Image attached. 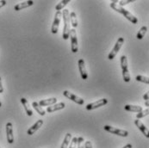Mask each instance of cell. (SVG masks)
<instances>
[{
  "instance_id": "obj_14",
  "label": "cell",
  "mask_w": 149,
  "mask_h": 148,
  "mask_svg": "<svg viewBox=\"0 0 149 148\" xmlns=\"http://www.w3.org/2000/svg\"><path fill=\"white\" fill-rule=\"evenodd\" d=\"M43 125V121L42 120H38L32 127H30L29 129H28V131H27V133L29 134V135H33L40 127H42Z\"/></svg>"
},
{
  "instance_id": "obj_30",
  "label": "cell",
  "mask_w": 149,
  "mask_h": 148,
  "mask_svg": "<svg viewBox=\"0 0 149 148\" xmlns=\"http://www.w3.org/2000/svg\"><path fill=\"white\" fill-rule=\"evenodd\" d=\"M143 99H144V101H148V100H149V90L146 93V94L143 95Z\"/></svg>"
},
{
  "instance_id": "obj_31",
  "label": "cell",
  "mask_w": 149,
  "mask_h": 148,
  "mask_svg": "<svg viewBox=\"0 0 149 148\" xmlns=\"http://www.w3.org/2000/svg\"><path fill=\"white\" fill-rule=\"evenodd\" d=\"M6 3H7V2H6L5 0H1V1H0V8L3 7V6L6 4Z\"/></svg>"
},
{
  "instance_id": "obj_36",
  "label": "cell",
  "mask_w": 149,
  "mask_h": 148,
  "mask_svg": "<svg viewBox=\"0 0 149 148\" xmlns=\"http://www.w3.org/2000/svg\"><path fill=\"white\" fill-rule=\"evenodd\" d=\"M0 148H1V147H0Z\"/></svg>"
},
{
  "instance_id": "obj_8",
  "label": "cell",
  "mask_w": 149,
  "mask_h": 148,
  "mask_svg": "<svg viewBox=\"0 0 149 148\" xmlns=\"http://www.w3.org/2000/svg\"><path fill=\"white\" fill-rule=\"evenodd\" d=\"M62 16V13L61 11H56L55 16H54V20L53 22L52 28H51V32L52 34H57L58 30H59V26H60V22H61V17Z\"/></svg>"
},
{
  "instance_id": "obj_5",
  "label": "cell",
  "mask_w": 149,
  "mask_h": 148,
  "mask_svg": "<svg viewBox=\"0 0 149 148\" xmlns=\"http://www.w3.org/2000/svg\"><path fill=\"white\" fill-rule=\"evenodd\" d=\"M69 37L71 38V50L72 53L76 54L79 51V44H78V38H77V32L75 28L71 29Z\"/></svg>"
},
{
  "instance_id": "obj_21",
  "label": "cell",
  "mask_w": 149,
  "mask_h": 148,
  "mask_svg": "<svg viewBox=\"0 0 149 148\" xmlns=\"http://www.w3.org/2000/svg\"><path fill=\"white\" fill-rule=\"evenodd\" d=\"M71 140H72V134L68 133H66V134H65V136L64 140H63V142H62V144H61V148L68 147L69 143H70V141H71Z\"/></svg>"
},
{
  "instance_id": "obj_17",
  "label": "cell",
  "mask_w": 149,
  "mask_h": 148,
  "mask_svg": "<svg viewBox=\"0 0 149 148\" xmlns=\"http://www.w3.org/2000/svg\"><path fill=\"white\" fill-rule=\"evenodd\" d=\"M57 103V98L55 97H51V98H47V99H44V100H41L38 104L41 107L43 106H51Z\"/></svg>"
},
{
  "instance_id": "obj_10",
  "label": "cell",
  "mask_w": 149,
  "mask_h": 148,
  "mask_svg": "<svg viewBox=\"0 0 149 148\" xmlns=\"http://www.w3.org/2000/svg\"><path fill=\"white\" fill-rule=\"evenodd\" d=\"M6 138L9 144H12L14 142V135H13V126L11 122L6 123Z\"/></svg>"
},
{
  "instance_id": "obj_7",
  "label": "cell",
  "mask_w": 149,
  "mask_h": 148,
  "mask_svg": "<svg viewBox=\"0 0 149 148\" xmlns=\"http://www.w3.org/2000/svg\"><path fill=\"white\" fill-rule=\"evenodd\" d=\"M63 95H64V97H65L66 98L70 99L71 101H73V102L76 103L77 104L83 105V104H85L84 99H82L81 97H77L76 95L72 94V92H70V91H68V90H64V91H63Z\"/></svg>"
},
{
  "instance_id": "obj_28",
  "label": "cell",
  "mask_w": 149,
  "mask_h": 148,
  "mask_svg": "<svg viewBox=\"0 0 149 148\" xmlns=\"http://www.w3.org/2000/svg\"><path fill=\"white\" fill-rule=\"evenodd\" d=\"M132 2H134V0H125V1H120L118 5H120L121 7H123V6H124V5L128 4V3H132Z\"/></svg>"
},
{
  "instance_id": "obj_15",
  "label": "cell",
  "mask_w": 149,
  "mask_h": 148,
  "mask_svg": "<svg viewBox=\"0 0 149 148\" xmlns=\"http://www.w3.org/2000/svg\"><path fill=\"white\" fill-rule=\"evenodd\" d=\"M34 4V1H25V2H22L18 4H16L14 6V10L16 11H18V10H23L25 8H28L29 6H32Z\"/></svg>"
},
{
  "instance_id": "obj_6",
  "label": "cell",
  "mask_w": 149,
  "mask_h": 148,
  "mask_svg": "<svg viewBox=\"0 0 149 148\" xmlns=\"http://www.w3.org/2000/svg\"><path fill=\"white\" fill-rule=\"evenodd\" d=\"M104 128L107 132H109L110 133H113V134H116V135H118V136H122V137H128V132L126 131V130L119 129V128L111 127V126H109V125H105L104 127Z\"/></svg>"
},
{
  "instance_id": "obj_1",
  "label": "cell",
  "mask_w": 149,
  "mask_h": 148,
  "mask_svg": "<svg viewBox=\"0 0 149 148\" xmlns=\"http://www.w3.org/2000/svg\"><path fill=\"white\" fill-rule=\"evenodd\" d=\"M116 3H118V1H112V3H110V7H111L114 10H116V11L119 12L120 14L123 15V17H124L126 19H128L129 22H131L132 23L137 24V23H138V19H137V17H134L132 13H130L128 10H127L126 9H124L123 7H121L120 5H118Z\"/></svg>"
},
{
  "instance_id": "obj_9",
  "label": "cell",
  "mask_w": 149,
  "mask_h": 148,
  "mask_svg": "<svg viewBox=\"0 0 149 148\" xmlns=\"http://www.w3.org/2000/svg\"><path fill=\"white\" fill-rule=\"evenodd\" d=\"M108 104V99L106 98H103V99H100V100H97L96 102H93L91 104H87L85 108L87 110H92V109H95V108H100L102 106L106 105Z\"/></svg>"
},
{
  "instance_id": "obj_13",
  "label": "cell",
  "mask_w": 149,
  "mask_h": 148,
  "mask_svg": "<svg viewBox=\"0 0 149 148\" xmlns=\"http://www.w3.org/2000/svg\"><path fill=\"white\" fill-rule=\"evenodd\" d=\"M65 103H59V104H55L53 106H48L47 108V113H54L55 111H59V110H61L65 108Z\"/></svg>"
},
{
  "instance_id": "obj_32",
  "label": "cell",
  "mask_w": 149,
  "mask_h": 148,
  "mask_svg": "<svg viewBox=\"0 0 149 148\" xmlns=\"http://www.w3.org/2000/svg\"><path fill=\"white\" fill-rule=\"evenodd\" d=\"M3 92V87L2 85V80H1V78H0V93L2 94Z\"/></svg>"
},
{
  "instance_id": "obj_27",
  "label": "cell",
  "mask_w": 149,
  "mask_h": 148,
  "mask_svg": "<svg viewBox=\"0 0 149 148\" xmlns=\"http://www.w3.org/2000/svg\"><path fill=\"white\" fill-rule=\"evenodd\" d=\"M77 140H78V138L73 137V139L71 140V145H70L69 148H76V147H77Z\"/></svg>"
},
{
  "instance_id": "obj_24",
  "label": "cell",
  "mask_w": 149,
  "mask_h": 148,
  "mask_svg": "<svg viewBox=\"0 0 149 148\" xmlns=\"http://www.w3.org/2000/svg\"><path fill=\"white\" fill-rule=\"evenodd\" d=\"M135 79L139 82H141V83H144V84H147L149 85V78L146 77V76H142V75H138L136 76Z\"/></svg>"
},
{
  "instance_id": "obj_33",
  "label": "cell",
  "mask_w": 149,
  "mask_h": 148,
  "mask_svg": "<svg viewBox=\"0 0 149 148\" xmlns=\"http://www.w3.org/2000/svg\"><path fill=\"white\" fill-rule=\"evenodd\" d=\"M132 147H132V145H131V144H127L126 146H124L123 148H132Z\"/></svg>"
},
{
  "instance_id": "obj_4",
  "label": "cell",
  "mask_w": 149,
  "mask_h": 148,
  "mask_svg": "<svg viewBox=\"0 0 149 148\" xmlns=\"http://www.w3.org/2000/svg\"><path fill=\"white\" fill-rule=\"evenodd\" d=\"M123 43H124V39H123V37H120V38L117 40L116 43L115 44L113 49L110 51V53H109V55H108V59H109V60H112L114 58H116V54H117L118 52L120 51V49H121V47H123Z\"/></svg>"
},
{
  "instance_id": "obj_35",
  "label": "cell",
  "mask_w": 149,
  "mask_h": 148,
  "mask_svg": "<svg viewBox=\"0 0 149 148\" xmlns=\"http://www.w3.org/2000/svg\"><path fill=\"white\" fill-rule=\"evenodd\" d=\"M2 106V103H1V101H0V107Z\"/></svg>"
},
{
  "instance_id": "obj_23",
  "label": "cell",
  "mask_w": 149,
  "mask_h": 148,
  "mask_svg": "<svg viewBox=\"0 0 149 148\" xmlns=\"http://www.w3.org/2000/svg\"><path fill=\"white\" fill-rule=\"evenodd\" d=\"M69 3H70V0H63V1H61V2L55 6L56 11H61V10L64 9L65 6H66Z\"/></svg>"
},
{
  "instance_id": "obj_16",
  "label": "cell",
  "mask_w": 149,
  "mask_h": 148,
  "mask_svg": "<svg viewBox=\"0 0 149 148\" xmlns=\"http://www.w3.org/2000/svg\"><path fill=\"white\" fill-rule=\"evenodd\" d=\"M21 103L22 104V106L24 107V109H25L26 114H27L29 116H32V115H33V111H32V108H31V107L29 105L28 100H27L26 98H24V97H22Z\"/></svg>"
},
{
  "instance_id": "obj_3",
  "label": "cell",
  "mask_w": 149,
  "mask_h": 148,
  "mask_svg": "<svg viewBox=\"0 0 149 148\" xmlns=\"http://www.w3.org/2000/svg\"><path fill=\"white\" fill-rule=\"evenodd\" d=\"M121 67H122V72H123V78L124 82L128 83L130 81V74L128 72V60L125 55H123L121 57Z\"/></svg>"
},
{
  "instance_id": "obj_19",
  "label": "cell",
  "mask_w": 149,
  "mask_h": 148,
  "mask_svg": "<svg viewBox=\"0 0 149 148\" xmlns=\"http://www.w3.org/2000/svg\"><path fill=\"white\" fill-rule=\"evenodd\" d=\"M70 23L72 25V27L73 28H77L79 23H78V18H77V15L74 11H72L70 13Z\"/></svg>"
},
{
  "instance_id": "obj_12",
  "label": "cell",
  "mask_w": 149,
  "mask_h": 148,
  "mask_svg": "<svg viewBox=\"0 0 149 148\" xmlns=\"http://www.w3.org/2000/svg\"><path fill=\"white\" fill-rule=\"evenodd\" d=\"M134 124H135V126L138 127L140 130H141V132L145 135V137H147V138H148L149 139V129L148 127H146L140 120H135L134 121Z\"/></svg>"
},
{
  "instance_id": "obj_20",
  "label": "cell",
  "mask_w": 149,
  "mask_h": 148,
  "mask_svg": "<svg viewBox=\"0 0 149 148\" xmlns=\"http://www.w3.org/2000/svg\"><path fill=\"white\" fill-rule=\"evenodd\" d=\"M32 106H33V108L36 110V112H37L40 115L43 116V115H46V111L43 109L41 106L39 105V104H38L37 102H34V103L32 104Z\"/></svg>"
},
{
  "instance_id": "obj_29",
  "label": "cell",
  "mask_w": 149,
  "mask_h": 148,
  "mask_svg": "<svg viewBox=\"0 0 149 148\" xmlns=\"http://www.w3.org/2000/svg\"><path fill=\"white\" fill-rule=\"evenodd\" d=\"M85 148H92V144H91V142L90 140L85 141Z\"/></svg>"
},
{
  "instance_id": "obj_22",
  "label": "cell",
  "mask_w": 149,
  "mask_h": 148,
  "mask_svg": "<svg viewBox=\"0 0 149 148\" xmlns=\"http://www.w3.org/2000/svg\"><path fill=\"white\" fill-rule=\"evenodd\" d=\"M147 31H148V27H147V26H143V27H141V29L139 30V32L137 33L136 38H137L138 40H141V39H143V37L145 36V35H146Z\"/></svg>"
},
{
  "instance_id": "obj_34",
  "label": "cell",
  "mask_w": 149,
  "mask_h": 148,
  "mask_svg": "<svg viewBox=\"0 0 149 148\" xmlns=\"http://www.w3.org/2000/svg\"><path fill=\"white\" fill-rule=\"evenodd\" d=\"M145 106H147V107H148L149 108V100H148V101H146V102H145Z\"/></svg>"
},
{
  "instance_id": "obj_11",
  "label": "cell",
  "mask_w": 149,
  "mask_h": 148,
  "mask_svg": "<svg viewBox=\"0 0 149 148\" xmlns=\"http://www.w3.org/2000/svg\"><path fill=\"white\" fill-rule=\"evenodd\" d=\"M78 65H79V72H80L81 79L83 80H86L88 79V73H87V71H86V68H85V60L83 59H79L78 60Z\"/></svg>"
},
{
  "instance_id": "obj_2",
  "label": "cell",
  "mask_w": 149,
  "mask_h": 148,
  "mask_svg": "<svg viewBox=\"0 0 149 148\" xmlns=\"http://www.w3.org/2000/svg\"><path fill=\"white\" fill-rule=\"evenodd\" d=\"M62 17H63V21H64V28H63V34L62 37L64 40H67L70 36V14L68 10H63L62 12Z\"/></svg>"
},
{
  "instance_id": "obj_26",
  "label": "cell",
  "mask_w": 149,
  "mask_h": 148,
  "mask_svg": "<svg viewBox=\"0 0 149 148\" xmlns=\"http://www.w3.org/2000/svg\"><path fill=\"white\" fill-rule=\"evenodd\" d=\"M84 138L83 137H79L78 140H77V147L78 148H85V145H84Z\"/></svg>"
},
{
  "instance_id": "obj_25",
  "label": "cell",
  "mask_w": 149,
  "mask_h": 148,
  "mask_svg": "<svg viewBox=\"0 0 149 148\" xmlns=\"http://www.w3.org/2000/svg\"><path fill=\"white\" fill-rule=\"evenodd\" d=\"M149 115V108H148L147 109H144V110H142L141 112L137 113V115H136V119L140 120V119L144 118L145 116H147V115Z\"/></svg>"
},
{
  "instance_id": "obj_18",
  "label": "cell",
  "mask_w": 149,
  "mask_h": 148,
  "mask_svg": "<svg viewBox=\"0 0 149 148\" xmlns=\"http://www.w3.org/2000/svg\"><path fill=\"white\" fill-rule=\"evenodd\" d=\"M125 110L129 111V112H135V113H140L143 110L142 107L139 105H130V104H127L124 106Z\"/></svg>"
}]
</instances>
